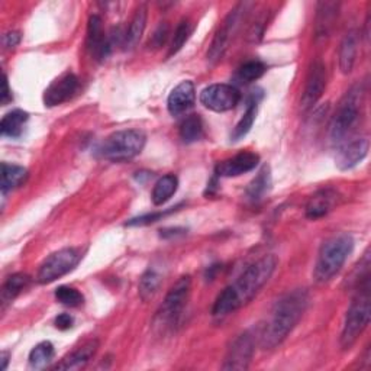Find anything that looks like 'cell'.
<instances>
[{
  "label": "cell",
  "instance_id": "1",
  "mask_svg": "<svg viewBox=\"0 0 371 371\" xmlns=\"http://www.w3.org/2000/svg\"><path fill=\"white\" fill-rule=\"evenodd\" d=\"M275 267L277 259L274 255H266L259 261L252 263L234 283L225 287L218 294L212 313L215 316H226L248 305L255 294L270 280Z\"/></svg>",
  "mask_w": 371,
  "mask_h": 371
},
{
  "label": "cell",
  "instance_id": "2",
  "mask_svg": "<svg viewBox=\"0 0 371 371\" xmlns=\"http://www.w3.org/2000/svg\"><path fill=\"white\" fill-rule=\"evenodd\" d=\"M308 304L309 294L305 289L289 292L275 301L270 319L259 335L263 350H274L289 337L304 316Z\"/></svg>",
  "mask_w": 371,
  "mask_h": 371
},
{
  "label": "cell",
  "instance_id": "3",
  "mask_svg": "<svg viewBox=\"0 0 371 371\" xmlns=\"http://www.w3.org/2000/svg\"><path fill=\"white\" fill-rule=\"evenodd\" d=\"M353 249L354 240L350 234H338L325 241L318 252L313 268L315 282L319 285L328 283L344 267Z\"/></svg>",
  "mask_w": 371,
  "mask_h": 371
},
{
  "label": "cell",
  "instance_id": "4",
  "mask_svg": "<svg viewBox=\"0 0 371 371\" xmlns=\"http://www.w3.org/2000/svg\"><path fill=\"white\" fill-rule=\"evenodd\" d=\"M371 316V296H370V280L360 285V289L353 299L350 308L346 311L344 328L341 334L342 350H350L357 342L360 335L365 331Z\"/></svg>",
  "mask_w": 371,
  "mask_h": 371
},
{
  "label": "cell",
  "instance_id": "5",
  "mask_svg": "<svg viewBox=\"0 0 371 371\" xmlns=\"http://www.w3.org/2000/svg\"><path fill=\"white\" fill-rule=\"evenodd\" d=\"M147 143V136L139 129H124L110 134L98 147V154L113 162H124L141 154Z\"/></svg>",
  "mask_w": 371,
  "mask_h": 371
},
{
  "label": "cell",
  "instance_id": "6",
  "mask_svg": "<svg viewBox=\"0 0 371 371\" xmlns=\"http://www.w3.org/2000/svg\"><path fill=\"white\" fill-rule=\"evenodd\" d=\"M364 90L363 86L356 84L345 93V96L341 99L338 109L334 115L331 122V141L337 145H341L346 135L351 132L360 118V109L363 105Z\"/></svg>",
  "mask_w": 371,
  "mask_h": 371
},
{
  "label": "cell",
  "instance_id": "7",
  "mask_svg": "<svg viewBox=\"0 0 371 371\" xmlns=\"http://www.w3.org/2000/svg\"><path fill=\"white\" fill-rule=\"evenodd\" d=\"M190 290H192L190 275L181 277L180 280L169 290L166 299L162 300V304L155 316L158 325L166 328V327H171V325H174L178 320L181 312L184 311L186 305H188Z\"/></svg>",
  "mask_w": 371,
  "mask_h": 371
},
{
  "label": "cell",
  "instance_id": "8",
  "mask_svg": "<svg viewBox=\"0 0 371 371\" xmlns=\"http://www.w3.org/2000/svg\"><path fill=\"white\" fill-rule=\"evenodd\" d=\"M82 260V252L77 248H63L53 252L39 266L37 282L39 285H50L63 275L73 271Z\"/></svg>",
  "mask_w": 371,
  "mask_h": 371
},
{
  "label": "cell",
  "instance_id": "9",
  "mask_svg": "<svg viewBox=\"0 0 371 371\" xmlns=\"http://www.w3.org/2000/svg\"><path fill=\"white\" fill-rule=\"evenodd\" d=\"M199 99L206 109L222 113L237 108L241 100V93L235 86L219 83L204 87Z\"/></svg>",
  "mask_w": 371,
  "mask_h": 371
},
{
  "label": "cell",
  "instance_id": "10",
  "mask_svg": "<svg viewBox=\"0 0 371 371\" xmlns=\"http://www.w3.org/2000/svg\"><path fill=\"white\" fill-rule=\"evenodd\" d=\"M254 350H255L254 334L247 331L238 335L228 348L222 364V370H232V371L247 370L251 364Z\"/></svg>",
  "mask_w": 371,
  "mask_h": 371
},
{
  "label": "cell",
  "instance_id": "11",
  "mask_svg": "<svg viewBox=\"0 0 371 371\" xmlns=\"http://www.w3.org/2000/svg\"><path fill=\"white\" fill-rule=\"evenodd\" d=\"M245 8H247V4H241L234 11H230V13L225 18L221 28L215 34L211 48H209V51H207V60L211 63H216L223 57L225 51L228 50V46H229L232 35L235 34V31L240 25L241 15L245 11Z\"/></svg>",
  "mask_w": 371,
  "mask_h": 371
},
{
  "label": "cell",
  "instance_id": "12",
  "mask_svg": "<svg viewBox=\"0 0 371 371\" xmlns=\"http://www.w3.org/2000/svg\"><path fill=\"white\" fill-rule=\"evenodd\" d=\"M325 86H327V68L322 61H315L308 73L304 96H301V109L305 112L312 109L322 98Z\"/></svg>",
  "mask_w": 371,
  "mask_h": 371
},
{
  "label": "cell",
  "instance_id": "13",
  "mask_svg": "<svg viewBox=\"0 0 371 371\" xmlns=\"http://www.w3.org/2000/svg\"><path fill=\"white\" fill-rule=\"evenodd\" d=\"M79 89V79L73 73H67L54 80L44 91V103L48 108L58 106L74 96Z\"/></svg>",
  "mask_w": 371,
  "mask_h": 371
},
{
  "label": "cell",
  "instance_id": "14",
  "mask_svg": "<svg viewBox=\"0 0 371 371\" xmlns=\"http://www.w3.org/2000/svg\"><path fill=\"white\" fill-rule=\"evenodd\" d=\"M259 162H260V155H257L255 152H249V151L240 152L234 157L221 161L216 166L215 174L219 177H238L252 171L259 166Z\"/></svg>",
  "mask_w": 371,
  "mask_h": 371
},
{
  "label": "cell",
  "instance_id": "15",
  "mask_svg": "<svg viewBox=\"0 0 371 371\" xmlns=\"http://www.w3.org/2000/svg\"><path fill=\"white\" fill-rule=\"evenodd\" d=\"M370 148L368 139L357 138L351 143H342L335 157L337 167L339 170H351L367 157Z\"/></svg>",
  "mask_w": 371,
  "mask_h": 371
},
{
  "label": "cell",
  "instance_id": "16",
  "mask_svg": "<svg viewBox=\"0 0 371 371\" xmlns=\"http://www.w3.org/2000/svg\"><path fill=\"white\" fill-rule=\"evenodd\" d=\"M87 45L98 60H105L112 51V39L105 37L102 28V19L98 15H93L89 19L87 27Z\"/></svg>",
  "mask_w": 371,
  "mask_h": 371
},
{
  "label": "cell",
  "instance_id": "17",
  "mask_svg": "<svg viewBox=\"0 0 371 371\" xmlns=\"http://www.w3.org/2000/svg\"><path fill=\"white\" fill-rule=\"evenodd\" d=\"M196 100V89L195 84L189 80L181 82L177 84L167 99V108L169 112L173 116H178L188 112L189 109L193 108Z\"/></svg>",
  "mask_w": 371,
  "mask_h": 371
},
{
  "label": "cell",
  "instance_id": "18",
  "mask_svg": "<svg viewBox=\"0 0 371 371\" xmlns=\"http://www.w3.org/2000/svg\"><path fill=\"white\" fill-rule=\"evenodd\" d=\"M99 350V341L90 339L82 346H79L76 351L68 354L63 358L60 364L56 365V370H79L83 368Z\"/></svg>",
  "mask_w": 371,
  "mask_h": 371
},
{
  "label": "cell",
  "instance_id": "19",
  "mask_svg": "<svg viewBox=\"0 0 371 371\" xmlns=\"http://www.w3.org/2000/svg\"><path fill=\"white\" fill-rule=\"evenodd\" d=\"M337 200H338L337 192L331 189L319 190L309 199L306 204V216L313 221L323 218L325 215H328L332 211Z\"/></svg>",
  "mask_w": 371,
  "mask_h": 371
},
{
  "label": "cell",
  "instance_id": "20",
  "mask_svg": "<svg viewBox=\"0 0 371 371\" xmlns=\"http://www.w3.org/2000/svg\"><path fill=\"white\" fill-rule=\"evenodd\" d=\"M357 46H358V37L356 32L346 34L339 46V68L344 74H350L354 68L356 58H357Z\"/></svg>",
  "mask_w": 371,
  "mask_h": 371
},
{
  "label": "cell",
  "instance_id": "21",
  "mask_svg": "<svg viewBox=\"0 0 371 371\" xmlns=\"http://www.w3.org/2000/svg\"><path fill=\"white\" fill-rule=\"evenodd\" d=\"M145 27H147V6L141 5L136 9V12L131 20L129 30L125 32L124 46L126 50L134 48V46L139 42V39H141V37L145 31Z\"/></svg>",
  "mask_w": 371,
  "mask_h": 371
},
{
  "label": "cell",
  "instance_id": "22",
  "mask_svg": "<svg viewBox=\"0 0 371 371\" xmlns=\"http://www.w3.org/2000/svg\"><path fill=\"white\" fill-rule=\"evenodd\" d=\"M30 115L20 109H15L4 116L0 122V132L4 136L9 138H19L23 132V126L28 122Z\"/></svg>",
  "mask_w": 371,
  "mask_h": 371
},
{
  "label": "cell",
  "instance_id": "23",
  "mask_svg": "<svg viewBox=\"0 0 371 371\" xmlns=\"http://www.w3.org/2000/svg\"><path fill=\"white\" fill-rule=\"evenodd\" d=\"M28 178V170L23 169L16 164H8V162H2V195L18 189L19 186L27 181Z\"/></svg>",
  "mask_w": 371,
  "mask_h": 371
},
{
  "label": "cell",
  "instance_id": "24",
  "mask_svg": "<svg viewBox=\"0 0 371 371\" xmlns=\"http://www.w3.org/2000/svg\"><path fill=\"white\" fill-rule=\"evenodd\" d=\"M177 188H178V178L174 174L162 176L154 184V189H152V193H151L152 203L155 206L164 204L166 202H169L174 196V193L177 192Z\"/></svg>",
  "mask_w": 371,
  "mask_h": 371
},
{
  "label": "cell",
  "instance_id": "25",
  "mask_svg": "<svg viewBox=\"0 0 371 371\" xmlns=\"http://www.w3.org/2000/svg\"><path fill=\"white\" fill-rule=\"evenodd\" d=\"M30 282L31 277L28 274L16 273L11 275L2 287V306L5 308L8 304H11L18 294H20L22 290H25L28 287Z\"/></svg>",
  "mask_w": 371,
  "mask_h": 371
},
{
  "label": "cell",
  "instance_id": "26",
  "mask_svg": "<svg viewBox=\"0 0 371 371\" xmlns=\"http://www.w3.org/2000/svg\"><path fill=\"white\" fill-rule=\"evenodd\" d=\"M203 121L199 115H190L180 125V138L186 144H193L203 138Z\"/></svg>",
  "mask_w": 371,
  "mask_h": 371
},
{
  "label": "cell",
  "instance_id": "27",
  "mask_svg": "<svg viewBox=\"0 0 371 371\" xmlns=\"http://www.w3.org/2000/svg\"><path fill=\"white\" fill-rule=\"evenodd\" d=\"M257 112H259V100L252 98L248 103L245 113L242 115V118L240 119V122L237 124V126L230 134L232 141H240V139H242L251 131V128L255 122V118H257Z\"/></svg>",
  "mask_w": 371,
  "mask_h": 371
},
{
  "label": "cell",
  "instance_id": "28",
  "mask_svg": "<svg viewBox=\"0 0 371 371\" xmlns=\"http://www.w3.org/2000/svg\"><path fill=\"white\" fill-rule=\"evenodd\" d=\"M338 13V5L334 2H322L318 8V19H316V32L323 37L328 35L332 23Z\"/></svg>",
  "mask_w": 371,
  "mask_h": 371
},
{
  "label": "cell",
  "instance_id": "29",
  "mask_svg": "<svg viewBox=\"0 0 371 371\" xmlns=\"http://www.w3.org/2000/svg\"><path fill=\"white\" fill-rule=\"evenodd\" d=\"M270 186H271L270 170H268V167H264L257 176H255V178L248 184V188H247L248 199L252 202H259L260 199H263L268 193Z\"/></svg>",
  "mask_w": 371,
  "mask_h": 371
},
{
  "label": "cell",
  "instance_id": "30",
  "mask_svg": "<svg viewBox=\"0 0 371 371\" xmlns=\"http://www.w3.org/2000/svg\"><path fill=\"white\" fill-rule=\"evenodd\" d=\"M54 356V345L50 341H42L35 345L30 353V364L32 368H44L53 361Z\"/></svg>",
  "mask_w": 371,
  "mask_h": 371
},
{
  "label": "cell",
  "instance_id": "31",
  "mask_svg": "<svg viewBox=\"0 0 371 371\" xmlns=\"http://www.w3.org/2000/svg\"><path fill=\"white\" fill-rule=\"evenodd\" d=\"M161 282H162L161 275L154 268H148L143 274L141 280H139V296H141V299L145 301L152 299L158 293L161 287Z\"/></svg>",
  "mask_w": 371,
  "mask_h": 371
},
{
  "label": "cell",
  "instance_id": "32",
  "mask_svg": "<svg viewBox=\"0 0 371 371\" xmlns=\"http://www.w3.org/2000/svg\"><path fill=\"white\" fill-rule=\"evenodd\" d=\"M264 73H266V65L261 61H248L238 68L237 79L241 83L248 84V83H252L255 80L261 79Z\"/></svg>",
  "mask_w": 371,
  "mask_h": 371
},
{
  "label": "cell",
  "instance_id": "33",
  "mask_svg": "<svg viewBox=\"0 0 371 371\" xmlns=\"http://www.w3.org/2000/svg\"><path fill=\"white\" fill-rule=\"evenodd\" d=\"M56 299L60 301L61 305L68 306V308H79L83 305L84 297L83 294L74 289V287H68V286H60L56 290Z\"/></svg>",
  "mask_w": 371,
  "mask_h": 371
},
{
  "label": "cell",
  "instance_id": "34",
  "mask_svg": "<svg viewBox=\"0 0 371 371\" xmlns=\"http://www.w3.org/2000/svg\"><path fill=\"white\" fill-rule=\"evenodd\" d=\"M190 34H192L190 22L186 20V19L181 20L178 23V27L174 31V35H173V39H171V44H170V53H169L170 57L174 56V54H177L183 48L184 44L188 42Z\"/></svg>",
  "mask_w": 371,
  "mask_h": 371
},
{
  "label": "cell",
  "instance_id": "35",
  "mask_svg": "<svg viewBox=\"0 0 371 371\" xmlns=\"http://www.w3.org/2000/svg\"><path fill=\"white\" fill-rule=\"evenodd\" d=\"M178 207H171V209H167V211L164 212H157V214H148V215H143L139 218H135V219H131L129 222H126V226H141V225H150V223H154L160 219H162L164 216L176 212Z\"/></svg>",
  "mask_w": 371,
  "mask_h": 371
},
{
  "label": "cell",
  "instance_id": "36",
  "mask_svg": "<svg viewBox=\"0 0 371 371\" xmlns=\"http://www.w3.org/2000/svg\"><path fill=\"white\" fill-rule=\"evenodd\" d=\"M167 38H169V25L164 22V23H161V25L155 30L150 42L154 48H160V46L164 45Z\"/></svg>",
  "mask_w": 371,
  "mask_h": 371
},
{
  "label": "cell",
  "instance_id": "37",
  "mask_svg": "<svg viewBox=\"0 0 371 371\" xmlns=\"http://www.w3.org/2000/svg\"><path fill=\"white\" fill-rule=\"evenodd\" d=\"M56 328L60 330V331H67L73 327V323H74V319L73 316L70 315V313H61L56 318Z\"/></svg>",
  "mask_w": 371,
  "mask_h": 371
},
{
  "label": "cell",
  "instance_id": "38",
  "mask_svg": "<svg viewBox=\"0 0 371 371\" xmlns=\"http://www.w3.org/2000/svg\"><path fill=\"white\" fill-rule=\"evenodd\" d=\"M12 91L9 89V83H8V77L6 74L4 76V90H2V96H0V102H2V105H8L9 102H12Z\"/></svg>",
  "mask_w": 371,
  "mask_h": 371
},
{
  "label": "cell",
  "instance_id": "39",
  "mask_svg": "<svg viewBox=\"0 0 371 371\" xmlns=\"http://www.w3.org/2000/svg\"><path fill=\"white\" fill-rule=\"evenodd\" d=\"M20 41V35L18 32H9L4 37V45L6 46V48H13V46H16Z\"/></svg>",
  "mask_w": 371,
  "mask_h": 371
},
{
  "label": "cell",
  "instance_id": "40",
  "mask_svg": "<svg viewBox=\"0 0 371 371\" xmlns=\"http://www.w3.org/2000/svg\"><path fill=\"white\" fill-rule=\"evenodd\" d=\"M8 361H9V353H6V351H4L2 353V368L4 370H6V367H8Z\"/></svg>",
  "mask_w": 371,
  "mask_h": 371
}]
</instances>
